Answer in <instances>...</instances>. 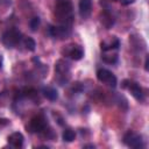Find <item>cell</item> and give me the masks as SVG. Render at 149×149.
Returning <instances> with one entry per match:
<instances>
[{
	"label": "cell",
	"instance_id": "cell-1",
	"mask_svg": "<svg viewBox=\"0 0 149 149\" xmlns=\"http://www.w3.org/2000/svg\"><path fill=\"white\" fill-rule=\"evenodd\" d=\"M57 21L63 26H71L73 21L72 3L69 0H59L55 6L54 12Z\"/></svg>",
	"mask_w": 149,
	"mask_h": 149
},
{
	"label": "cell",
	"instance_id": "cell-2",
	"mask_svg": "<svg viewBox=\"0 0 149 149\" xmlns=\"http://www.w3.org/2000/svg\"><path fill=\"white\" fill-rule=\"evenodd\" d=\"M21 40H22V34L16 28H10V29L6 30L1 37L3 45L6 48H9V49L16 47L21 42Z\"/></svg>",
	"mask_w": 149,
	"mask_h": 149
},
{
	"label": "cell",
	"instance_id": "cell-3",
	"mask_svg": "<svg viewBox=\"0 0 149 149\" xmlns=\"http://www.w3.org/2000/svg\"><path fill=\"white\" fill-rule=\"evenodd\" d=\"M55 72L58 76V81L61 85H64L65 81L69 80L70 77V64L65 59H59L55 64Z\"/></svg>",
	"mask_w": 149,
	"mask_h": 149
},
{
	"label": "cell",
	"instance_id": "cell-4",
	"mask_svg": "<svg viewBox=\"0 0 149 149\" xmlns=\"http://www.w3.org/2000/svg\"><path fill=\"white\" fill-rule=\"evenodd\" d=\"M121 87L129 90L130 93H132V95H133L137 101H143V100H144L143 90L141 88V86H140L137 83H135V81H133V80H130V79H125V80L122 81V84H121Z\"/></svg>",
	"mask_w": 149,
	"mask_h": 149
},
{
	"label": "cell",
	"instance_id": "cell-5",
	"mask_svg": "<svg viewBox=\"0 0 149 149\" xmlns=\"http://www.w3.org/2000/svg\"><path fill=\"white\" fill-rule=\"evenodd\" d=\"M48 34L54 37V38H58V40H64V38H68L71 34V29L69 26H50L49 27V30H48Z\"/></svg>",
	"mask_w": 149,
	"mask_h": 149
},
{
	"label": "cell",
	"instance_id": "cell-6",
	"mask_svg": "<svg viewBox=\"0 0 149 149\" xmlns=\"http://www.w3.org/2000/svg\"><path fill=\"white\" fill-rule=\"evenodd\" d=\"M123 143L130 148H142L143 147V140L142 136L129 130L123 135Z\"/></svg>",
	"mask_w": 149,
	"mask_h": 149
},
{
	"label": "cell",
	"instance_id": "cell-7",
	"mask_svg": "<svg viewBox=\"0 0 149 149\" xmlns=\"http://www.w3.org/2000/svg\"><path fill=\"white\" fill-rule=\"evenodd\" d=\"M47 128H48V123H47V120H45V118H44L43 115L34 116V118L30 120L29 129H30L31 133L42 134Z\"/></svg>",
	"mask_w": 149,
	"mask_h": 149
},
{
	"label": "cell",
	"instance_id": "cell-8",
	"mask_svg": "<svg viewBox=\"0 0 149 149\" xmlns=\"http://www.w3.org/2000/svg\"><path fill=\"white\" fill-rule=\"evenodd\" d=\"M97 78L99 81L105 83L112 87L116 86V77L114 76V73H112L109 70L107 69H99L97 71Z\"/></svg>",
	"mask_w": 149,
	"mask_h": 149
},
{
	"label": "cell",
	"instance_id": "cell-9",
	"mask_svg": "<svg viewBox=\"0 0 149 149\" xmlns=\"http://www.w3.org/2000/svg\"><path fill=\"white\" fill-rule=\"evenodd\" d=\"M63 55L65 56H69L70 58H72L73 61H79L83 58L84 56V50L80 45H77V44H70L68 45L63 51H62Z\"/></svg>",
	"mask_w": 149,
	"mask_h": 149
},
{
	"label": "cell",
	"instance_id": "cell-10",
	"mask_svg": "<svg viewBox=\"0 0 149 149\" xmlns=\"http://www.w3.org/2000/svg\"><path fill=\"white\" fill-rule=\"evenodd\" d=\"M23 135L20 132H14L10 135H8L7 137V142L9 143V146L14 147V148H21L23 146Z\"/></svg>",
	"mask_w": 149,
	"mask_h": 149
},
{
	"label": "cell",
	"instance_id": "cell-11",
	"mask_svg": "<svg viewBox=\"0 0 149 149\" xmlns=\"http://www.w3.org/2000/svg\"><path fill=\"white\" fill-rule=\"evenodd\" d=\"M78 8H79V14L83 19L88 17L92 12V0H79Z\"/></svg>",
	"mask_w": 149,
	"mask_h": 149
},
{
	"label": "cell",
	"instance_id": "cell-12",
	"mask_svg": "<svg viewBox=\"0 0 149 149\" xmlns=\"http://www.w3.org/2000/svg\"><path fill=\"white\" fill-rule=\"evenodd\" d=\"M119 45H120V42L116 37H112L111 41H104L100 43V49L101 51L104 52H107L109 50H113V49H119Z\"/></svg>",
	"mask_w": 149,
	"mask_h": 149
},
{
	"label": "cell",
	"instance_id": "cell-13",
	"mask_svg": "<svg viewBox=\"0 0 149 149\" xmlns=\"http://www.w3.org/2000/svg\"><path fill=\"white\" fill-rule=\"evenodd\" d=\"M43 95L48 99V100H51V101H54V100H57L58 99V92H57V90L56 88H54V87H51V86H45V87H43Z\"/></svg>",
	"mask_w": 149,
	"mask_h": 149
},
{
	"label": "cell",
	"instance_id": "cell-14",
	"mask_svg": "<svg viewBox=\"0 0 149 149\" xmlns=\"http://www.w3.org/2000/svg\"><path fill=\"white\" fill-rule=\"evenodd\" d=\"M101 23L107 28V29H109L112 26H113V23H114V19L112 17V15L108 13V12H104V14L101 15Z\"/></svg>",
	"mask_w": 149,
	"mask_h": 149
},
{
	"label": "cell",
	"instance_id": "cell-15",
	"mask_svg": "<svg viewBox=\"0 0 149 149\" xmlns=\"http://www.w3.org/2000/svg\"><path fill=\"white\" fill-rule=\"evenodd\" d=\"M74 137H76V133L70 128L65 129L62 134V139H63L64 142H72L74 140Z\"/></svg>",
	"mask_w": 149,
	"mask_h": 149
},
{
	"label": "cell",
	"instance_id": "cell-16",
	"mask_svg": "<svg viewBox=\"0 0 149 149\" xmlns=\"http://www.w3.org/2000/svg\"><path fill=\"white\" fill-rule=\"evenodd\" d=\"M101 59L107 64H114L118 62V55L116 54H104L101 56Z\"/></svg>",
	"mask_w": 149,
	"mask_h": 149
},
{
	"label": "cell",
	"instance_id": "cell-17",
	"mask_svg": "<svg viewBox=\"0 0 149 149\" xmlns=\"http://www.w3.org/2000/svg\"><path fill=\"white\" fill-rule=\"evenodd\" d=\"M23 43H24L26 49L29 50V51H34V50L36 49V42H35V40L31 38V37H26L24 41H23Z\"/></svg>",
	"mask_w": 149,
	"mask_h": 149
},
{
	"label": "cell",
	"instance_id": "cell-18",
	"mask_svg": "<svg viewBox=\"0 0 149 149\" xmlns=\"http://www.w3.org/2000/svg\"><path fill=\"white\" fill-rule=\"evenodd\" d=\"M40 23H41V19L38 16H34L30 21H29V27H30V30L31 31H36L40 27Z\"/></svg>",
	"mask_w": 149,
	"mask_h": 149
},
{
	"label": "cell",
	"instance_id": "cell-19",
	"mask_svg": "<svg viewBox=\"0 0 149 149\" xmlns=\"http://www.w3.org/2000/svg\"><path fill=\"white\" fill-rule=\"evenodd\" d=\"M9 123V121L7 119H0V126H7Z\"/></svg>",
	"mask_w": 149,
	"mask_h": 149
},
{
	"label": "cell",
	"instance_id": "cell-20",
	"mask_svg": "<svg viewBox=\"0 0 149 149\" xmlns=\"http://www.w3.org/2000/svg\"><path fill=\"white\" fill-rule=\"evenodd\" d=\"M122 5H129V3H133L134 0H120Z\"/></svg>",
	"mask_w": 149,
	"mask_h": 149
},
{
	"label": "cell",
	"instance_id": "cell-21",
	"mask_svg": "<svg viewBox=\"0 0 149 149\" xmlns=\"http://www.w3.org/2000/svg\"><path fill=\"white\" fill-rule=\"evenodd\" d=\"M148 62H149V58H148V56H147V57H146V62H144V70H146V71L149 70V68H148Z\"/></svg>",
	"mask_w": 149,
	"mask_h": 149
},
{
	"label": "cell",
	"instance_id": "cell-22",
	"mask_svg": "<svg viewBox=\"0 0 149 149\" xmlns=\"http://www.w3.org/2000/svg\"><path fill=\"white\" fill-rule=\"evenodd\" d=\"M9 3V0H0V6H6Z\"/></svg>",
	"mask_w": 149,
	"mask_h": 149
},
{
	"label": "cell",
	"instance_id": "cell-23",
	"mask_svg": "<svg viewBox=\"0 0 149 149\" xmlns=\"http://www.w3.org/2000/svg\"><path fill=\"white\" fill-rule=\"evenodd\" d=\"M84 148H95L94 144H84Z\"/></svg>",
	"mask_w": 149,
	"mask_h": 149
},
{
	"label": "cell",
	"instance_id": "cell-24",
	"mask_svg": "<svg viewBox=\"0 0 149 149\" xmlns=\"http://www.w3.org/2000/svg\"><path fill=\"white\" fill-rule=\"evenodd\" d=\"M1 66H2V57L0 55V69H1Z\"/></svg>",
	"mask_w": 149,
	"mask_h": 149
},
{
	"label": "cell",
	"instance_id": "cell-25",
	"mask_svg": "<svg viewBox=\"0 0 149 149\" xmlns=\"http://www.w3.org/2000/svg\"><path fill=\"white\" fill-rule=\"evenodd\" d=\"M112 1H120V0H112Z\"/></svg>",
	"mask_w": 149,
	"mask_h": 149
}]
</instances>
